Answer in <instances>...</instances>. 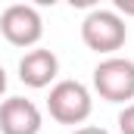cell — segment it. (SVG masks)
Segmentation results:
<instances>
[{"mask_svg":"<svg viewBox=\"0 0 134 134\" xmlns=\"http://www.w3.org/2000/svg\"><path fill=\"white\" fill-rule=\"evenodd\" d=\"M6 84H9V78H6V69L0 66V97L6 94Z\"/></svg>","mask_w":134,"mask_h":134,"instance_id":"10","label":"cell"},{"mask_svg":"<svg viewBox=\"0 0 134 134\" xmlns=\"http://www.w3.org/2000/svg\"><path fill=\"white\" fill-rule=\"evenodd\" d=\"M72 134H109L106 128H97V125H84V128H75Z\"/></svg>","mask_w":134,"mask_h":134,"instance_id":"9","label":"cell"},{"mask_svg":"<svg viewBox=\"0 0 134 134\" xmlns=\"http://www.w3.org/2000/svg\"><path fill=\"white\" fill-rule=\"evenodd\" d=\"M56 75H59V59L47 47H34V50H28L19 59V81L28 84V87H34V91L50 87L56 81Z\"/></svg>","mask_w":134,"mask_h":134,"instance_id":"6","label":"cell"},{"mask_svg":"<svg viewBox=\"0 0 134 134\" xmlns=\"http://www.w3.org/2000/svg\"><path fill=\"white\" fill-rule=\"evenodd\" d=\"M0 34L13 44V47H37V41L44 37V19L31 3H13L3 9L0 16Z\"/></svg>","mask_w":134,"mask_h":134,"instance_id":"4","label":"cell"},{"mask_svg":"<svg viewBox=\"0 0 134 134\" xmlns=\"http://www.w3.org/2000/svg\"><path fill=\"white\" fill-rule=\"evenodd\" d=\"M94 91L106 103L134 100V63L125 56H106L94 66Z\"/></svg>","mask_w":134,"mask_h":134,"instance_id":"3","label":"cell"},{"mask_svg":"<svg viewBox=\"0 0 134 134\" xmlns=\"http://www.w3.org/2000/svg\"><path fill=\"white\" fill-rule=\"evenodd\" d=\"M81 41L94 53H115L128 41V25L115 9H91L81 19Z\"/></svg>","mask_w":134,"mask_h":134,"instance_id":"1","label":"cell"},{"mask_svg":"<svg viewBox=\"0 0 134 134\" xmlns=\"http://www.w3.org/2000/svg\"><path fill=\"white\" fill-rule=\"evenodd\" d=\"M47 109L59 125H84L94 112V97H91L87 84L66 78V81H56L50 87Z\"/></svg>","mask_w":134,"mask_h":134,"instance_id":"2","label":"cell"},{"mask_svg":"<svg viewBox=\"0 0 134 134\" xmlns=\"http://www.w3.org/2000/svg\"><path fill=\"white\" fill-rule=\"evenodd\" d=\"M119 131L122 134H134V103H128L119 112Z\"/></svg>","mask_w":134,"mask_h":134,"instance_id":"7","label":"cell"},{"mask_svg":"<svg viewBox=\"0 0 134 134\" xmlns=\"http://www.w3.org/2000/svg\"><path fill=\"white\" fill-rule=\"evenodd\" d=\"M44 115L34 100L9 97L0 103V134H41Z\"/></svg>","mask_w":134,"mask_h":134,"instance_id":"5","label":"cell"},{"mask_svg":"<svg viewBox=\"0 0 134 134\" xmlns=\"http://www.w3.org/2000/svg\"><path fill=\"white\" fill-rule=\"evenodd\" d=\"M115 13L125 19V16H134V0H115Z\"/></svg>","mask_w":134,"mask_h":134,"instance_id":"8","label":"cell"}]
</instances>
